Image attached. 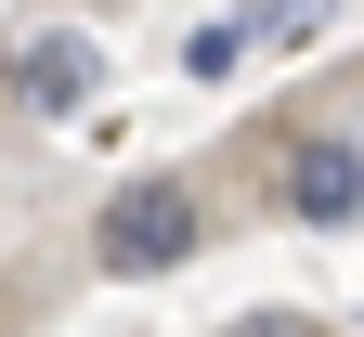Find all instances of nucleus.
Wrapping results in <instances>:
<instances>
[{"mask_svg": "<svg viewBox=\"0 0 364 337\" xmlns=\"http://www.w3.org/2000/svg\"><path fill=\"white\" fill-rule=\"evenodd\" d=\"M196 233H208V208L182 195V182H130V195L91 221V260H105V272H182Z\"/></svg>", "mask_w": 364, "mask_h": 337, "instance_id": "nucleus-1", "label": "nucleus"}, {"mask_svg": "<svg viewBox=\"0 0 364 337\" xmlns=\"http://www.w3.org/2000/svg\"><path fill=\"white\" fill-rule=\"evenodd\" d=\"M91 91H105V53H91L78 26H53V39L14 53V104H26V117H78Z\"/></svg>", "mask_w": 364, "mask_h": 337, "instance_id": "nucleus-2", "label": "nucleus"}, {"mask_svg": "<svg viewBox=\"0 0 364 337\" xmlns=\"http://www.w3.org/2000/svg\"><path fill=\"white\" fill-rule=\"evenodd\" d=\"M287 208H299V221H351V208H364V143H351V130H312L299 156H287Z\"/></svg>", "mask_w": 364, "mask_h": 337, "instance_id": "nucleus-3", "label": "nucleus"}, {"mask_svg": "<svg viewBox=\"0 0 364 337\" xmlns=\"http://www.w3.org/2000/svg\"><path fill=\"white\" fill-rule=\"evenodd\" d=\"M182 65H196V78H235V65H247V26H196V39H182Z\"/></svg>", "mask_w": 364, "mask_h": 337, "instance_id": "nucleus-4", "label": "nucleus"}, {"mask_svg": "<svg viewBox=\"0 0 364 337\" xmlns=\"http://www.w3.org/2000/svg\"><path fill=\"white\" fill-rule=\"evenodd\" d=\"M221 337H326V324H312V311H235Z\"/></svg>", "mask_w": 364, "mask_h": 337, "instance_id": "nucleus-5", "label": "nucleus"}]
</instances>
